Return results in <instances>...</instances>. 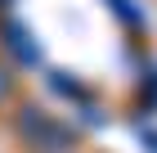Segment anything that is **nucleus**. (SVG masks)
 I'll return each mask as SVG.
<instances>
[{
	"mask_svg": "<svg viewBox=\"0 0 157 153\" xmlns=\"http://www.w3.org/2000/svg\"><path fill=\"white\" fill-rule=\"evenodd\" d=\"M108 9L117 14V18H121L126 27H144V14L135 9V0H108Z\"/></svg>",
	"mask_w": 157,
	"mask_h": 153,
	"instance_id": "obj_3",
	"label": "nucleus"
},
{
	"mask_svg": "<svg viewBox=\"0 0 157 153\" xmlns=\"http://www.w3.org/2000/svg\"><path fill=\"white\" fill-rule=\"evenodd\" d=\"M5 95H9V72L0 68V99H5Z\"/></svg>",
	"mask_w": 157,
	"mask_h": 153,
	"instance_id": "obj_4",
	"label": "nucleus"
},
{
	"mask_svg": "<svg viewBox=\"0 0 157 153\" xmlns=\"http://www.w3.org/2000/svg\"><path fill=\"white\" fill-rule=\"evenodd\" d=\"M18 131H23L32 144L49 149V153H59V149H67V144H72V131H67V126H59V122H54V117H45V113H36V108H23Z\"/></svg>",
	"mask_w": 157,
	"mask_h": 153,
	"instance_id": "obj_1",
	"label": "nucleus"
},
{
	"mask_svg": "<svg viewBox=\"0 0 157 153\" xmlns=\"http://www.w3.org/2000/svg\"><path fill=\"white\" fill-rule=\"evenodd\" d=\"M0 36H5V45H9V50H13V54H18L23 63H40V50L32 45V36H27L18 23H5V27H0Z\"/></svg>",
	"mask_w": 157,
	"mask_h": 153,
	"instance_id": "obj_2",
	"label": "nucleus"
}]
</instances>
